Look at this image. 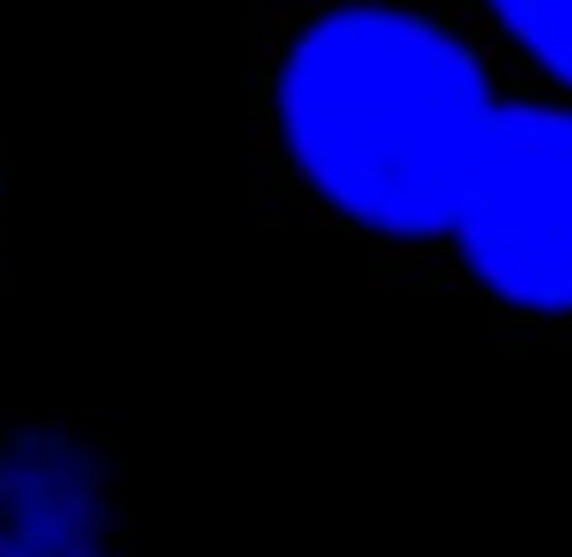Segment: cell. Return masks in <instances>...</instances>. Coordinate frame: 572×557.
Here are the masks:
<instances>
[{
    "mask_svg": "<svg viewBox=\"0 0 572 557\" xmlns=\"http://www.w3.org/2000/svg\"><path fill=\"white\" fill-rule=\"evenodd\" d=\"M259 188L375 284L572 345V92L466 0H259Z\"/></svg>",
    "mask_w": 572,
    "mask_h": 557,
    "instance_id": "obj_1",
    "label": "cell"
},
{
    "mask_svg": "<svg viewBox=\"0 0 572 557\" xmlns=\"http://www.w3.org/2000/svg\"><path fill=\"white\" fill-rule=\"evenodd\" d=\"M0 557H127L122 466L92 416L0 411Z\"/></svg>",
    "mask_w": 572,
    "mask_h": 557,
    "instance_id": "obj_2",
    "label": "cell"
},
{
    "mask_svg": "<svg viewBox=\"0 0 572 557\" xmlns=\"http://www.w3.org/2000/svg\"><path fill=\"white\" fill-rule=\"evenodd\" d=\"M466 6L572 92V0H466Z\"/></svg>",
    "mask_w": 572,
    "mask_h": 557,
    "instance_id": "obj_3",
    "label": "cell"
}]
</instances>
